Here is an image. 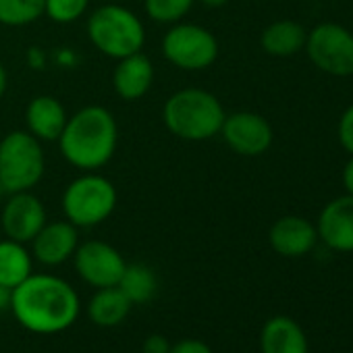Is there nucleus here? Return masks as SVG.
Returning a JSON list of instances; mask_svg holds the SVG:
<instances>
[{"label": "nucleus", "instance_id": "nucleus-1", "mask_svg": "<svg viewBox=\"0 0 353 353\" xmlns=\"http://www.w3.org/2000/svg\"><path fill=\"white\" fill-rule=\"evenodd\" d=\"M81 301L77 291L61 276L30 274L13 289L11 312L15 320L34 334H59L79 318Z\"/></svg>", "mask_w": 353, "mask_h": 353}, {"label": "nucleus", "instance_id": "nucleus-2", "mask_svg": "<svg viewBox=\"0 0 353 353\" xmlns=\"http://www.w3.org/2000/svg\"><path fill=\"white\" fill-rule=\"evenodd\" d=\"M119 145V125L114 114L98 104L79 108L67 119L59 137L63 158L83 170H98L110 162Z\"/></svg>", "mask_w": 353, "mask_h": 353}, {"label": "nucleus", "instance_id": "nucleus-3", "mask_svg": "<svg viewBox=\"0 0 353 353\" xmlns=\"http://www.w3.org/2000/svg\"><path fill=\"white\" fill-rule=\"evenodd\" d=\"M225 108L221 100L200 88H185L174 92L162 106V121L166 129L185 141H206L221 133L225 123Z\"/></svg>", "mask_w": 353, "mask_h": 353}, {"label": "nucleus", "instance_id": "nucleus-4", "mask_svg": "<svg viewBox=\"0 0 353 353\" xmlns=\"http://www.w3.org/2000/svg\"><path fill=\"white\" fill-rule=\"evenodd\" d=\"M88 38L92 46L108 59H125L141 52L145 44V28L141 19L127 7L106 3L88 19Z\"/></svg>", "mask_w": 353, "mask_h": 353}, {"label": "nucleus", "instance_id": "nucleus-5", "mask_svg": "<svg viewBox=\"0 0 353 353\" xmlns=\"http://www.w3.org/2000/svg\"><path fill=\"white\" fill-rule=\"evenodd\" d=\"M119 204L117 188L96 170L83 172L63 192V214L77 229H92L110 219Z\"/></svg>", "mask_w": 353, "mask_h": 353}, {"label": "nucleus", "instance_id": "nucleus-6", "mask_svg": "<svg viewBox=\"0 0 353 353\" xmlns=\"http://www.w3.org/2000/svg\"><path fill=\"white\" fill-rule=\"evenodd\" d=\"M42 141L30 131H11L0 139V183L7 194L32 192L44 176Z\"/></svg>", "mask_w": 353, "mask_h": 353}, {"label": "nucleus", "instance_id": "nucleus-7", "mask_svg": "<svg viewBox=\"0 0 353 353\" xmlns=\"http://www.w3.org/2000/svg\"><path fill=\"white\" fill-rule=\"evenodd\" d=\"M164 59L183 71H204L212 67L219 59L216 36L198 23H174L162 38Z\"/></svg>", "mask_w": 353, "mask_h": 353}, {"label": "nucleus", "instance_id": "nucleus-8", "mask_svg": "<svg viewBox=\"0 0 353 353\" xmlns=\"http://www.w3.org/2000/svg\"><path fill=\"white\" fill-rule=\"evenodd\" d=\"M307 59L332 77L353 75V34L339 23H320L305 38Z\"/></svg>", "mask_w": 353, "mask_h": 353}, {"label": "nucleus", "instance_id": "nucleus-9", "mask_svg": "<svg viewBox=\"0 0 353 353\" xmlns=\"http://www.w3.org/2000/svg\"><path fill=\"white\" fill-rule=\"evenodd\" d=\"M73 262L79 279L94 289L117 287L127 266L121 252L100 239L79 243L73 254Z\"/></svg>", "mask_w": 353, "mask_h": 353}, {"label": "nucleus", "instance_id": "nucleus-10", "mask_svg": "<svg viewBox=\"0 0 353 353\" xmlns=\"http://www.w3.org/2000/svg\"><path fill=\"white\" fill-rule=\"evenodd\" d=\"M221 135L225 143L239 156H260L268 152L274 139L270 123L262 114L250 110L227 114Z\"/></svg>", "mask_w": 353, "mask_h": 353}, {"label": "nucleus", "instance_id": "nucleus-11", "mask_svg": "<svg viewBox=\"0 0 353 353\" xmlns=\"http://www.w3.org/2000/svg\"><path fill=\"white\" fill-rule=\"evenodd\" d=\"M46 225V208L38 196L32 192L9 194V200L3 206L0 214V227H3L7 239L19 243H32V239Z\"/></svg>", "mask_w": 353, "mask_h": 353}, {"label": "nucleus", "instance_id": "nucleus-12", "mask_svg": "<svg viewBox=\"0 0 353 353\" xmlns=\"http://www.w3.org/2000/svg\"><path fill=\"white\" fill-rule=\"evenodd\" d=\"M318 239L332 252H353V196H341L328 202L318 216Z\"/></svg>", "mask_w": 353, "mask_h": 353}, {"label": "nucleus", "instance_id": "nucleus-13", "mask_svg": "<svg viewBox=\"0 0 353 353\" xmlns=\"http://www.w3.org/2000/svg\"><path fill=\"white\" fill-rule=\"evenodd\" d=\"M79 245L77 227L65 221L46 223L32 239V256L44 266H61L73 258Z\"/></svg>", "mask_w": 353, "mask_h": 353}, {"label": "nucleus", "instance_id": "nucleus-14", "mask_svg": "<svg viewBox=\"0 0 353 353\" xmlns=\"http://www.w3.org/2000/svg\"><path fill=\"white\" fill-rule=\"evenodd\" d=\"M268 241L276 254L285 258H299L314 250L318 231L316 225L301 216H283L270 227Z\"/></svg>", "mask_w": 353, "mask_h": 353}, {"label": "nucleus", "instance_id": "nucleus-15", "mask_svg": "<svg viewBox=\"0 0 353 353\" xmlns=\"http://www.w3.org/2000/svg\"><path fill=\"white\" fill-rule=\"evenodd\" d=\"M154 83V65L143 52L129 54L117 61L112 73V88L123 100L143 98Z\"/></svg>", "mask_w": 353, "mask_h": 353}, {"label": "nucleus", "instance_id": "nucleus-16", "mask_svg": "<svg viewBox=\"0 0 353 353\" xmlns=\"http://www.w3.org/2000/svg\"><path fill=\"white\" fill-rule=\"evenodd\" d=\"M67 119H69V114H67L63 102L48 94L32 98L26 108L28 131L40 141H59V137L67 125Z\"/></svg>", "mask_w": 353, "mask_h": 353}, {"label": "nucleus", "instance_id": "nucleus-17", "mask_svg": "<svg viewBox=\"0 0 353 353\" xmlns=\"http://www.w3.org/2000/svg\"><path fill=\"white\" fill-rule=\"evenodd\" d=\"M262 353H307V339L301 326L287 318H270L260 332Z\"/></svg>", "mask_w": 353, "mask_h": 353}, {"label": "nucleus", "instance_id": "nucleus-18", "mask_svg": "<svg viewBox=\"0 0 353 353\" xmlns=\"http://www.w3.org/2000/svg\"><path fill=\"white\" fill-rule=\"evenodd\" d=\"M133 303L127 299V295L117 287H104L96 289L88 303V316L90 320L100 328H112L119 326L131 312Z\"/></svg>", "mask_w": 353, "mask_h": 353}, {"label": "nucleus", "instance_id": "nucleus-19", "mask_svg": "<svg viewBox=\"0 0 353 353\" xmlns=\"http://www.w3.org/2000/svg\"><path fill=\"white\" fill-rule=\"evenodd\" d=\"M305 38H307V32L297 21L281 19V21L270 23L262 32L260 44L266 54L276 57V59H287V57L297 54L305 46Z\"/></svg>", "mask_w": 353, "mask_h": 353}, {"label": "nucleus", "instance_id": "nucleus-20", "mask_svg": "<svg viewBox=\"0 0 353 353\" xmlns=\"http://www.w3.org/2000/svg\"><path fill=\"white\" fill-rule=\"evenodd\" d=\"M34 272V256L26 243L3 239L0 241V285L15 289Z\"/></svg>", "mask_w": 353, "mask_h": 353}, {"label": "nucleus", "instance_id": "nucleus-21", "mask_svg": "<svg viewBox=\"0 0 353 353\" xmlns=\"http://www.w3.org/2000/svg\"><path fill=\"white\" fill-rule=\"evenodd\" d=\"M119 289L127 295L133 305L148 303L158 291V279L145 264H127L119 281Z\"/></svg>", "mask_w": 353, "mask_h": 353}, {"label": "nucleus", "instance_id": "nucleus-22", "mask_svg": "<svg viewBox=\"0 0 353 353\" xmlns=\"http://www.w3.org/2000/svg\"><path fill=\"white\" fill-rule=\"evenodd\" d=\"M44 15V0H0V26L26 28Z\"/></svg>", "mask_w": 353, "mask_h": 353}, {"label": "nucleus", "instance_id": "nucleus-23", "mask_svg": "<svg viewBox=\"0 0 353 353\" xmlns=\"http://www.w3.org/2000/svg\"><path fill=\"white\" fill-rule=\"evenodd\" d=\"M196 0H143L145 15L160 26H174L185 19Z\"/></svg>", "mask_w": 353, "mask_h": 353}, {"label": "nucleus", "instance_id": "nucleus-24", "mask_svg": "<svg viewBox=\"0 0 353 353\" xmlns=\"http://www.w3.org/2000/svg\"><path fill=\"white\" fill-rule=\"evenodd\" d=\"M90 7V0H44V15L59 26L79 21Z\"/></svg>", "mask_w": 353, "mask_h": 353}, {"label": "nucleus", "instance_id": "nucleus-25", "mask_svg": "<svg viewBox=\"0 0 353 353\" xmlns=\"http://www.w3.org/2000/svg\"><path fill=\"white\" fill-rule=\"evenodd\" d=\"M336 135L341 145L345 148V152H349V156H353V104L345 108V112L339 119L336 125Z\"/></svg>", "mask_w": 353, "mask_h": 353}, {"label": "nucleus", "instance_id": "nucleus-26", "mask_svg": "<svg viewBox=\"0 0 353 353\" xmlns=\"http://www.w3.org/2000/svg\"><path fill=\"white\" fill-rule=\"evenodd\" d=\"M168 353H214L208 343L200 339H181L170 345Z\"/></svg>", "mask_w": 353, "mask_h": 353}, {"label": "nucleus", "instance_id": "nucleus-27", "mask_svg": "<svg viewBox=\"0 0 353 353\" xmlns=\"http://www.w3.org/2000/svg\"><path fill=\"white\" fill-rule=\"evenodd\" d=\"M168 351H170V343L164 334H150L141 347V353H168Z\"/></svg>", "mask_w": 353, "mask_h": 353}, {"label": "nucleus", "instance_id": "nucleus-28", "mask_svg": "<svg viewBox=\"0 0 353 353\" xmlns=\"http://www.w3.org/2000/svg\"><path fill=\"white\" fill-rule=\"evenodd\" d=\"M343 185H345V192L349 196H353V156L347 160V164L343 168Z\"/></svg>", "mask_w": 353, "mask_h": 353}, {"label": "nucleus", "instance_id": "nucleus-29", "mask_svg": "<svg viewBox=\"0 0 353 353\" xmlns=\"http://www.w3.org/2000/svg\"><path fill=\"white\" fill-rule=\"evenodd\" d=\"M11 295H13V289H7L5 285H0V312L11 310Z\"/></svg>", "mask_w": 353, "mask_h": 353}, {"label": "nucleus", "instance_id": "nucleus-30", "mask_svg": "<svg viewBox=\"0 0 353 353\" xmlns=\"http://www.w3.org/2000/svg\"><path fill=\"white\" fill-rule=\"evenodd\" d=\"M30 63H32V67H36V69H44V65H46L44 52H42L40 48H32V50H30Z\"/></svg>", "mask_w": 353, "mask_h": 353}, {"label": "nucleus", "instance_id": "nucleus-31", "mask_svg": "<svg viewBox=\"0 0 353 353\" xmlns=\"http://www.w3.org/2000/svg\"><path fill=\"white\" fill-rule=\"evenodd\" d=\"M7 88H9V75H7V69H5V65L0 63V98L5 96Z\"/></svg>", "mask_w": 353, "mask_h": 353}, {"label": "nucleus", "instance_id": "nucleus-32", "mask_svg": "<svg viewBox=\"0 0 353 353\" xmlns=\"http://www.w3.org/2000/svg\"><path fill=\"white\" fill-rule=\"evenodd\" d=\"M200 3L208 9H221L229 3V0H200Z\"/></svg>", "mask_w": 353, "mask_h": 353}, {"label": "nucleus", "instance_id": "nucleus-33", "mask_svg": "<svg viewBox=\"0 0 353 353\" xmlns=\"http://www.w3.org/2000/svg\"><path fill=\"white\" fill-rule=\"evenodd\" d=\"M7 192H5V188H3V183H0V200H3V196H5Z\"/></svg>", "mask_w": 353, "mask_h": 353}, {"label": "nucleus", "instance_id": "nucleus-34", "mask_svg": "<svg viewBox=\"0 0 353 353\" xmlns=\"http://www.w3.org/2000/svg\"><path fill=\"white\" fill-rule=\"evenodd\" d=\"M102 3H114V0H102Z\"/></svg>", "mask_w": 353, "mask_h": 353}]
</instances>
